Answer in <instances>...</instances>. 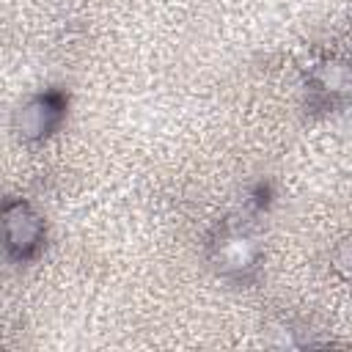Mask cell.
Segmentation results:
<instances>
[{"label": "cell", "instance_id": "1", "mask_svg": "<svg viewBox=\"0 0 352 352\" xmlns=\"http://www.w3.org/2000/svg\"><path fill=\"white\" fill-rule=\"evenodd\" d=\"M3 226H6V248L16 261H30L38 256L44 245V220L25 201L8 198L3 204Z\"/></svg>", "mask_w": 352, "mask_h": 352}, {"label": "cell", "instance_id": "2", "mask_svg": "<svg viewBox=\"0 0 352 352\" xmlns=\"http://www.w3.org/2000/svg\"><path fill=\"white\" fill-rule=\"evenodd\" d=\"M66 113V96L60 91H47L33 96L16 116V129L25 140H41L58 129Z\"/></svg>", "mask_w": 352, "mask_h": 352}, {"label": "cell", "instance_id": "3", "mask_svg": "<svg viewBox=\"0 0 352 352\" xmlns=\"http://www.w3.org/2000/svg\"><path fill=\"white\" fill-rule=\"evenodd\" d=\"M217 261L223 264L226 272H245L248 267L256 264V248L242 234H226L223 242L217 245Z\"/></svg>", "mask_w": 352, "mask_h": 352}]
</instances>
